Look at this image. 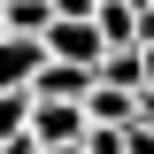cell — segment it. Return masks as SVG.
Here are the masks:
<instances>
[{
	"instance_id": "obj_1",
	"label": "cell",
	"mask_w": 154,
	"mask_h": 154,
	"mask_svg": "<svg viewBox=\"0 0 154 154\" xmlns=\"http://www.w3.org/2000/svg\"><path fill=\"white\" fill-rule=\"evenodd\" d=\"M38 38H46V54H54V62H85V69H100V62H108V38H100L93 16H54Z\"/></svg>"
},
{
	"instance_id": "obj_2",
	"label": "cell",
	"mask_w": 154,
	"mask_h": 154,
	"mask_svg": "<svg viewBox=\"0 0 154 154\" xmlns=\"http://www.w3.org/2000/svg\"><path fill=\"white\" fill-rule=\"evenodd\" d=\"M85 100H38L31 108V139L38 146H85Z\"/></svg>"
},
{
	"instance_id": "obj_3",
	"label": "cell",
	"mask_w": 154,
	"mask_h": 154,
	"mask_svg": "<svg viewBox=\"0 0 154 154\" xmlns=\"http://www.w3.org/2000/svg\"><path fill=\"white\" fill-rule=\"evenodd\" d=\"M38 62H46V38L31 31H0V93H23L38 77Z\"/></svg>"
},
{
	"instance_id": "obj_4",
	"label": "cell",
	"mask_w": 154,
	"mask_h": 154,
	"mask_svg": "<svg viewBox=\"0 0 154 154\" xmlns=\"http://www.w3.org/2000/svg\"><path fill=\"white\" fill-rule=\"evenodd\" d=\"M93 85H100V69H85V62H54V54L38 62V77H31L38 100H85Z\"/></svg>"
},
{
	"instance_id": "obj_5",
	"label": "cell",
	"mask_w": 154,
	"mask_h": 154,
	"mask_svg": "<svg viewBox=\"0 0 154 154\" xmlns=\"http://www.w3.org/2000/svg\"><path fill=\"white\" fill-rule=\"evenodd\" d=\"M85 123H108V131L139 123V93H123V85H108V77H100L93 93H85Z\"/></svg>"
},
{
	"instance_id": "obj_6",
	"label": "cell",
	"mask_w": 154,
	"mask_h": 154,
	"mask_svg": "<svg viewBox=\"0 0 154 154\" xmlns=\"http://www.w3.org/2000/svg\"><path fill=\"white\" fill-rule=\"evenodd\" d=\"M31 108H38V93H31V85H23V93H0V146L31 131Z\"/></svg>"
},
{
	"instance_id": "obj_7",
	"label": "cell",
	"mask_w": 154,
	"mask_h": 154,
	"mask_svg": "<svg viewBox=\"0 0 154 154\" xmlns=\"http://www.w3.org/2000/svg\"><path fill=\"white\" fill-rule=\"evenodd\" d=\"M0 23H8V31H46V23H54V0H8V8H0Z\"/></svg>"
},
{
	"instance_id": "obj_8",
	"label": "cell",
	"mask_w": 154,
	"mask_h": 154,
	"mask_svg": "<svg viewBox=\"0 0 154 154\" xmlns=\"http://www.w3.org/2000/svg\"><path fill=\"white\" fill-rule=\"evenodd\" d=\"M123 154H154V123H146V116L123 123Z\"/></svg>"
},
{
	"instance_id": "obj_9",
	"label": "cell",
	"mask_w": 154,
	"mask_h": 154,
	"mask_svg": "<svg viewBox=\"0 0 154 154\" xmlns=\"http://www.w3.org/2000/svg\"><path fill=\"white\" fill-rule=\"evenodd\" d=\"M85 154H123V131H108V123H93V131H85Z\"/></svg>"
},
{
	"instance_id": "obj_10",
	"label": "cell",
	"mask_w": 154,
	"mask_h": 154,
	"mask_svg": "<svg viewBox=\"0 0 154 154\" xmlns=\"http://www.w3.org/2000/svg\"><path fill=\"white\" fill-rule=\"evenodd\" d=\"M100 0H54V16H93Z\"/></svg>"
},
{
	"instance_id": "obj_11",
	"label": "cell",
	"mask_w": 154,
	"mask_h": 154,
	"mask_svg": "<svg viewBox=\"0 0 154 154\" xmlns=\"http://www.w3.org/2000/svg\"><path fill=\"white\" fill-rule=\"evenodd\" d=\"M38 154H85V146H38Z\"/></svg>"
},
{
	"instance_id": "obj_12",
	"label": "cell",
	"mask_w": 154,
	"mask_h": 154,
	"mask_svg": "<svg viewBox=\"0 0 154 154\" xmlns=\"http://www.w3.org/2000/svg\"><path fill=\"white\" fill-rule=\"evenodd\" d=\"M0 8H8V0H0Z\"/></svg>"
}]
</instances>
